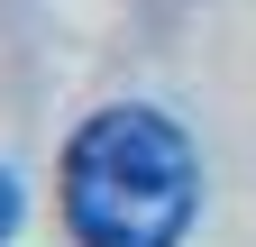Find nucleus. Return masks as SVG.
Listing matches in <instances>:
<instances>
[{"label": "nucleus", "instance_id": "1", "mask_svg": "<svg viewBox=\"0 0 256 247\" xmlns=\"http://www.w3.org/2000/svg\"><path fill=\"white\" fill-rule=\"evenodd\" d=\"M202 174L165 110H92L64 146V229L82 247H174L192 229Z\"/></svg>", "mask_w": 256, "mask_h": 247}, {"label": "nucleus", "instance_id": "2", "mask_svg": "<svg viewBox=\"0 0 256 247\" xmlns=\"http://www.w3.org/2000/svg\"><path fill=\"white\" fill-rule=\"evenodd\" d=\"M10 238H18V174L0 165V247H10Z\"/></svg>", "mask_w": 256, "mask_h": 247}]
</instances>
